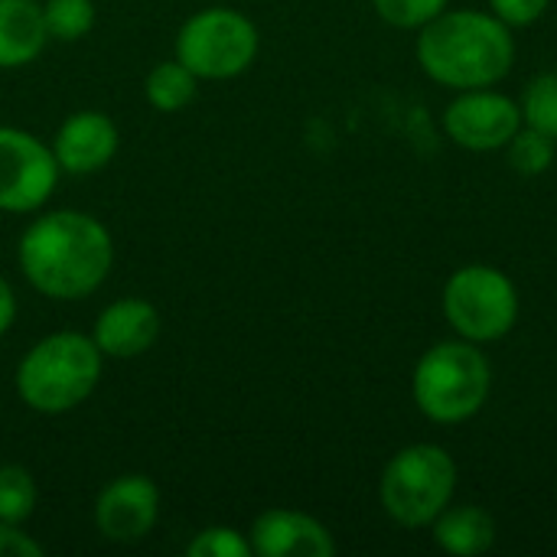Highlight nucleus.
Returning <instances> with one entry per match:
<instances>
[{"mask_svg":"<svg viewBox=\"0 0 557 557\" xmlns=\"http://www.w3.org/2000/svg\"><path fill=\"white\" fill-rule=\"evenodd\" d=\"M379 20H385L395 29H421L434 16H441L450 0H372Z\"/></svg>","mask_w":557,"mask_h":557,"instance_id":"obj_21","label":"nucleus"},{"mask_svg":"<svg viewBox=\"0 0 557 557\" xmlns=\"http://www.w3.org/2000/svg\"><path fill=\"white\" fill-rule=\"evenodd\" d=\"M421 72L450 91L496 88L516 65V36L499 16L473 7L444 10L418 29Z\"/></svg>","mask_w":557,"mask_h":557,"instance_id":"obj_2","label":"nucleus"},{"mask_svg":"<svg viewBox=\"0 0 557 557\" xmlns=\"http://www.w3.org/2000/svg\"><path fill=\"white\" fill-rule=\"evenodd\" d=\"M457 480V460L441 444H408L385 463L379 503L395 525L408 532L431 529V522L454 503Z\"/></svg>","mask_w":557,"mask_h":557,"instance_id":"obj_5","label":"nucleus"},{"mask_svg":"<svg viewBox=\"0 0 557 557\" xmlns=\"http://www.w3.org/2000/svg\"><path fill=\"white\" fill-rule=\"evenodd\" d=\"M196 85L199 78L173 55L170 62H160L147 72V82H144V95H147V104L170 114V111H180L186 108L193 98H196Z\"/></svg>","mask_w":557,"mask_h":557,"instance_id":"obj_16","label":"nucleus"},{"mask_svg":"<svg viewBox=\"0 0 557 557\" xmlns=\"http://www.w3.org/2000/svg\"><path fill=\"white\" fill-rule=\"evenodd\" d=\"M251 552L261 557H333L336 542L330 529L297 509H268L251 522Z\"/></svg>","mask_w":557,"mask_h":557,"instance_id":"obj_12","label":"nucleus"},{"mask_svg":"<svg viewBox=\"0 0 557 557\" xmlns=\"http://www.w3.org/2000/svg\"><path fill=\"white\" fill-rule=\"evenodd\" d=\"M0 557H42V545L20 532V525L0 522Z\"/></svg>","mask_w":557,"mask_h":557,"instance_id":"obj_24","label":"nucleus"},{"mask_svg":"<svg viewBox=\"0 0 557 557\" xmlns=\"http://www.w3.org/2000/svg\"><path fill=\"white\" fill-rule=\"evenodd\" d=\"M104 356L91 336L52 333L42 336L16 366L13 385L26 408L39 414H65L91 398L101 382Z\"/></svg>","mask_w":557,"mask_h":557,"instance_id":"obj_4","label":"nucleus"},{"mask_svg":"<svg viewBox=\"0 0 557 557\" xmlns=\"http://www.w3.org/2000/svg\"><path fill=\"white\" fill-rule=\"evenodd\" d=\"M36 509V483L26 467L3 463L0 467V522L23 525Z\"/></svg>","mask_w":557,"mask_h":557,"instance_id":"obj_19","label":"nucleus"},{"mask_svg":"<svg viewBox=\"0 0 557 557\" xmlns=\"http://www.w3.org/2000/svg\"><path fill=\"white\" fill-rule=\"evenodd\" d=\"M42 20L49 39L59 42H75L91 33L95 26V3L91 0H46L42 3Z\"/></svg>","mask_w":557,"mask_h":557,"instance_id":"obj_20","label":"nucleus"},{"mask_svg":"<svg viewBox=\"0 0 557 557\" xmlns=\"http://www.w3.org/2000/svg\"><path fill=\"white\" fill-rule=\"evenodd\" d=\"M519 108H522V124H529V127H535V131L557 140V69L539 72L525 85Z\"/></svg>","mask_w":557,"mask_h":557,"instance_id":"obj_18","label":"nucleus"},{"mask_svg":"<svg viewBox=\"0 0 557 557\" xmlns=\"http://www.w3.org/2000/svg\"><path fill=\"white\" fill-rule=\"evenodd\" d=\"M160 336V313L144 297H121L108 304L91 330L95 346L104 359H137Z\"/></svg>","mask_w":557,"mask_h":557,"instance_id":"obj_13","label":"nucleus"},{"mask_svg":"<svg viewBox=\"0 0 557 557\" xmlns=\"http://www.w3.org/2000/svg\"><path fill=\"white\" fill-rule=\"evenodd\" d=\"M444 134L450 144L470 153H496L522 127V108L499 88H470L457 91L444 108Z\"/></svg>","mask_w":557,"mask_h":557,"instance_id":"obj_9","label":"nucleus"},{"mask_svg":"<svg viewBox=\"0 0 557 557\" xmlns=\"http://www.w3.org/2000/svg\"><path fill=\"white\" fill-rule=\"evenodd\" d=\"M13 320H16V297H13V287L7 284V277L0 274V336L10 333Z\"/></svg>","mask_w":557,"mask_h":557,"instance_id":"obj_25","label":"nucleus"},{"mask_svg":"<svg viewBox=\"0 0 557 557\" xmlns=\"http://www.w3.org/2000/svg\"><path fill=\"white\" fill-rule=\"evenodd\" d=\"M186 555L189 557H251V542L228 529V525H209L202 529L189 545H186Z\"/></svg>","mask_w":557,"mask_h":557,"instance_id":"obj_22","label":"nucleus"},{"mask_svg":"<svg viewBox=\"0 0 557 557\" xmlns=\"http://www.w3.org/2000/svg\"><path fill=\"white\" fill-rule=\"evenodd\" d=\"M49 42L42 3L0 0V69L29 65Z\"/></svg>","mask_w":557,"mask_h":557,"instance_id":"obj_14","label":"nucleus"},{"mask_svg":"<svg viewBox=\"0 0 557 557\" xmlns=\"http://www.w3.org/2000/svg\"><path fill=\"white\" fill-rule=\"evenodd\" d=\"M16 261L33 290L52 300H82L95 294L114 264L111 232L88 212L52 209L26 225Z\"/></svg>","mask_w":557,"mask_h":557,"instance_id":"obj_1","label":"nucleus"},{"mask_svg":"<svg viewBox=\"0 0 557 557\" xmlns=\"http://www.w3.org/2000/svg\"><path fill=\"white\" fill-rule=\"evenodd\" d=\"M493 392V366L483 346L470 339H444L431 346L411 372V398L418 411L441 428L473 421Z\"/></svg>","mask_w":557,"mask_h":557,"instance_id":"obj_3","label":"nucleus"},{"mask_svg":"<svg viewBox=\"0 0 557 557\" xmlns=\"http://www.w3.org/2000/svg\"><path fill=\"white\" fill-rule=\"evenodd\" d=\"M555 137H548V134H542V131H535L529 124H522L516 131V137L506 144V160H509V166L519 176H542V173H548L552 163H555Z\"/></svg>","mask_w":557,"mask_h":557,"instance_id":"obj_17","label":"nucleus"},{"mask_svg":"<svg viewBox=\"0 0 557 557\" xmlns=\"http://www.w3.org/2000/svg\"><path fill=\"white\" fill-rule=\"evenodd\" d=\"M117 144V124L104 111H75L59 124L52 137V153L62 173L88 176L114 160Z\"/></svg>","mask_w":557,"mask_h":557,"instance_id":"obj_11","label":"nucleus"},{"mask_svg":"<svg viewBox=\"0 0 557 557\" xmlns=\"http://www.w3.org/2000/svg\"><path fill=\"white\" fill-rule=\"evenodd\" d=\"M258 26L232 7L199 10L176 33V59L196 78L209 82H225L248 72L258 59Z\"/></svg>","mask_w":557,"mask_h":557,"instance_id":"obj_7","label":"nucleus"},{"mask_svg":"<svg viewBox=\"0 0 557 557\" xmlns=\"http://www.w3.org/2000/svg\"><path fill=\"white\" fill-rule=\"evenodd\" d=\"M59 163L46 140L20 127H0V212H36L59 183Z\"/></svg>","mask_w":557,"mask_h":557,"instance_id":"obj_8","label":"nucleus"},{"mask_svg":"<svg viewBox=\"0 0 557 557\" xmlns=\"http://www.w3.org/2000/svg\"><path fill=\"white\" fill-rule=\"evenodd\" d=\"M548 7H552V0H490V13L499 16L512 29L539 23L548 13Z\"/></svg>","mask_w":557,"mask_h":557,"instance_id":"obj_23","label":"nucleus"},{"mask_svg":"<svg viewBox=\"0 0 557 557\" xmlns=\"http://www.w3.org/2000/svg\"><path fill=\"white\" fill-rule=\"evenodd\" d=\"M160 519V490L144 473H124L111 480L95 499V529L101 539L134 545L153 532Z\"/></svg>","mask_w":557,"mask_h":557,"instance_id":"obj_10","label":"nucleus"},{"mask_svg":"<svg viewBox=\"0 0 557 557\" xmlns=\"http://www.w3.org/2000/svg\"><path fill=\"white\" fill-rule=\"evenodd\" d=\"M441 313L454 336L490 346L516 330L522 300L516 281L506 271L493 264H463L444 284Z\"/></svg>","mask_w":557,"mask_h":557,"instance_id":"obj_6","label":"nucleus"},{"mask_svg":"<svg viewBox=\"0 0 557 557\" xmlns=\"http://www.w3.org/2000/svg\"><path fill=\"white\" fill-rule=\"evenodd\" d=\"M431 535L441 552L454 557L486 555L496 545V519L483 506H447L434 522Z\"/></svg>","mask_w":557,"mask_h":557,"instance_id":"obj_15","label":"nucleus"}]
</instances>
